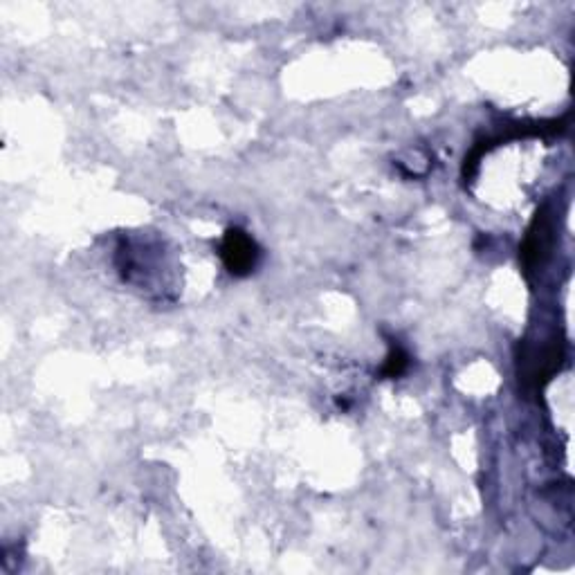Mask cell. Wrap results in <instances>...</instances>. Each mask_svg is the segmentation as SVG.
I'll return each mask as SVG.
<instances>
[{"label":"cell","instance_id":"6da1fadb","mask_svg":"<svg viewBox=\"0 0 575 575\" xmlns=\"http://www.w3.org/2000/svg\"><path fill=\"white\" fill-rule=\"evenodd\" d=\"M221 257L225 268L232 272L234 277H248L250 272L257 268L259 261V245L254 243L250 234L243 230H227L221 243Z\"/></svg>","mask_w":575,"mask_h":575},{"label":"cell","instance_id":"3957f363","mask_svg":"<svg viewBox=\"0 0 575 575\" xmlns=\"http://www.w3.org/2000/svg\"><path fill=\"white\" fill-rule=\"evenodd\" d=\"M407 367H409V355L400 349L398 344H391L387 362H385V367H382V376L398 378V376H403Z\"/></svg>","mask_w":575,"mask_h":575},{"label":"cell","instance_id":"7a4b0ae2","mask_svg":"<svg viewBox=\"0 0 575 575\" xmlns=\"http://www.w3.org/2000/svg\"><path fill=\"white\" fill-rule=\"evenodd\" d=\"M551 216L546 212H540L535 216L533 225L528 227L524 248H522V261H524V270L533 272L537 266H542L546 254L551 250Z\"/></svg>","mask_w":575,"mask_h":575}]
</instances>
